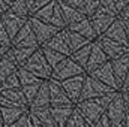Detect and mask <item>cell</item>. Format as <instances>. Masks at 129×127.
<instances>
[{
	"mask_svg": "<svg viewBox=\"0 0 129 127\" xmlns=\"http://www.w3.org/2000/svg\"><path fill=\"white\" fill-rule=\"evenodd\" d=\"M23 67H26L27 70H30L33 75H36L42 81L44 79H50L51 72H53V67L48 64V61H47V58H45L41 46L33 51V54L27 58V61L23 64Z\"/></svg>",
	"mask_w": 129,
	"mask_h": 127,
	"instance_id": "6da1fadb",
	"label": "cell"
},
{
	"mask_svg": "<svg viewBox=\"0 0 129 127\" xmlns=\"http://www.w3.org/2000/svg\"><path fill=\"white\" fill-rule=\"evenodd\" d=\"M30 17H35L41 21H45L48 24H53L59 29H64V23L62 18V11L59 6L57 0H51L50 3H47L45 6H42L39 11H36L35 14H32Z\"/></svg>",
	"mask_w": 129,
	"mask_h": 127,
	"instance_id": "7a4b0ae2",
	"label": "cell"
},
{
	"mask_svg": "<svg viewBox=\"0 0 129 127\" xmlns=\"http://www.w3.org/2000/svg\"><path fill=\"white\" fill-rule=\"evenodd\" d=\"M75 106L78 108V111L83 114V117L86 118L89 127H93L95 121L98 117L105 111V108L102 106V103L98 100V97H92V99H84V100H78L75 103Z\"/></svg>",
	"mask_w": 129,
	"mask_h": 127,
	"instance_id": "3957f363",
	"label": "cell"
},
{
	"mask_svg": "<svg viewBox=\"0 0 129 127\" xmlns=\"http://www.w3.org/2000/svg\"><path fill=\"white\" fill-rule=\"evenodd\" d=\"M116 91L111 87H108L107 84L101 82L95 76H92L90 73H86L84 76V82H83V88H81V94L78 100H84V99H92V97H98L105 93H111Z\"/></svg>",
	"mask_w": 129,
	"mask_h": 127,
	"instance_id": "277c9868",
	"label": "cell"
},
{
	"mask_svg": "<svg viewBox=\"0 0 129 127\" xmlns=\"http://www.w3.org/2000/svg\"><path fill=\"white\" fill-rule=\"evenodd\" d=\"M105 112H107V115H108V118L111 121V127H120L123 118L126 117V108H125V102H123V93L120 90L114 93V97L108 103Z\"/></svg>",
	"mask_w": 129,
	"mask_h": 127,
	"instance_id": "5b68a950",
	"label": "cell"
},
{
	"mask_svg": "<svg viewBox=\"0 0 129 127\" xmlns=\"http://www.w3.org/2000/svg\"><path fill=\"white\" fill-rule=\"evenodd\" d=\"M80 73H86L84 67H81L75 60H72V58L68 55V57H64L59 64H56V66L53 67V72H51V76H50V78L57 79V81H62V79L75 76V75H80Z\"/></svg>",
	"mask_w": 129,
	"mask_h": 127,
	"instance_id": "8992f818",
	"label": "cell"
},
{
	"mask_svg": "<svg viewBox=\"0 0 129 127\" xmlns=\"http://www.w3.org/2000/svg\"><path fill=\"white\" fill-rule=\"evenodd\" d=\"M27 21H29L30 26H32L33 33H35V36H36V39H38L39 46L45 45L56 33L60 30L59 27H56V26H53V24H48V23H45V21H41V20H38V18H35V17H29Z\"/></svg>",
	"mask_w": 129,
	"mask_h": 127,
	"instance_id": "52a82bcc",
	"label": "cell"
},
{
	"mask_svg": "<svg viewBox=\"0 0 129 127\" xmlns=\"http://www.w3.org/2000/svg\"><path fill=\"white\" fill-rule=\"evenodd\" d=\"M84 76H86V73H80V75H75V76H71V78H66V79L59 81V84L62 85L63 91L71 99V102L74 105L80 99L81 88H83V82H84Z\"/></svg>",
	"mask_w": 129,
	"mask_h": 127,
	"instance_id": "ba28073f",
	"label": "cell"
},
{
	"mask_svg": "<svg viewBox=\"0 0 129 127\" xmlns=\"http://www.w3.org/2000/svg\"><path fill=\"white\" fill-rule=\"evenodd\" d=\"M96 42L101 45V48L104 49V52L107 54L108 60H113V58H117L119 55L125 54L129 51V45H123L120 42H116L104 34H99L96 37Z\"/></svg>",
	"mask_w": 129,
	"mask_h": 127,
	"instance_id": "9c48e42d",
	"label": "cell"
},
{
	"mask_svg": "<svg viewBox=\"0 0 129 127\" xmlns=\"http://www.w3.org/2000/svg\"><path fill=\"white\" fill-rule=\"evenodd\" d=\"M27 18H29V17H21V15L12 14V12H9V11H5V12L0 14V21H2V24L5 26V29H6V32H8V36L11 37V40H12V37L17 34V32L27 23Z\"/></svg>",
	"mask_w": 129,
	"mask_h": 127,
	"instance_id": "30bf717a",
	"label": "cell"
},
{
	"mask_svg": "<svg viewBox=\"0 0 129 127\" xmlns=\"http://www.w3.org/2000/svg\"><path fill=\"white\" fill-rule=\"evenodd\" d=\"M29 112H30L32 127H56L50 106L29 108Z\"/></svg>",
	"mask_w": 129,
	"mask_h": 127,
	"instance_id": "8fae6325",
	"label": "cell"
},
{
	"mask_svg": "<svg viewBox=\"0 0 129 127\" xmlns=\"http://www.w3.org/2000/svg\"><path fill=\"white\" fill-rule=\"evenodd\" d=\"M90 75L95 76L96 79H99L101 82L107 84L108 87H111L113 90H116V91L120 90V85H119V82H117V79L114 76V72H113V67H111V61L110 60H107L104 64H101L98 69H95L93 72H90Z\"/></svg>",
	"mask_w": 129,
	"mask_h": 127,
	"instance_id": "7c38bea8",
	"label": "cell"
},
{
	"mask_svg": "<svg viewBox=\"0 0 129 127\" xmlns=\"http://www.w3.org/2000/svg\"><path fill=\"white\" fill-rule=\"evenodd\" d=\"M29 20V18H27ZM11 45L12 46H39L38 43V39L33 33V29L30 26V23L27 21L18 32L17 34L12 37L11 40Z\"/></svg>",
	"mask_w": 129,
	"mask_h": 127,
	"instance_id": "4fadbf2b",
	"label": "cell"
},
{
	"mask_svg": "<svg viewBox=\"0 0 129 127\" xmlns=\"http://www.w3.org/2000/svg\"><path fill=\"white\" fill-rule=\"evenodd\" d=\"M48 91H50V106H64V105H74L71 99L66 96L62 85L57 79L50 78L48 79Z\"/></svg>",
	"mask_w": 129,
	"mask_h": 127,
	"instance_id": "5bb4252c",
	"label": "cell"
},
{
	"mask_svg": "<svg viewBox=\"0 0 129 127\" xmlns=\"http://www.w3.org/2000/svg\"><path fill=\"white\" fill-rule=\"evenodd\" d=\"M42 46H47V48H51V49H56L59 52H62L64 55H71V45H69V39H68V32H66V27L60 29L59 32L56 33L45 45Z\"/></svg>",
	"mask_w": 129,
	"mask_h": 127,
	"instance_id": "9a60e30c",
	"label": "cell"
},
{
	"mask_svg": "<svg viewBox=\"0 0 129 127\" xmlns=\"http://www.w3.org/2000/svg\"><path fill=\"white\" fill-rule=\"evenodd\" d=\"M116 18H117L116 15L107 14V12L99 11V9H95V12L92 15H89V20H90V23H92V26H93V29H95V32H96L98 36L105 32Z\"/></svg>",
	"mask_w": 129,
	"mask_h": 127,
	"instance_id": "2e32d148",
	"label": "cell"
},
{
	"mask_svg": "<svg viewBox=\"0 0 129 127\" xmlns=\"http://www.w3.org/2000/svg\"><path fill=\"white\" fill-rule=\"evenodd\" d=\"M107 60H108L107 54L104 52V49L101 48V45L98 43L96 39H95V40H93V43H92V49H90V54H89L87 64H86V67H84L86 73L93 72L95 69H98L101 64H104Z\"/></svg>",
	"mask_w": 129,
	"mask_h": 127,
	"instance_id": "e0dca14e",
	"label": "cell"
},
{
	"mask_svg": "<svg viewBox=\"0 0 129 127\" xmlns=\"http://www.w3.org/2000/svg\"><path fill=\"white\" fill-rule=\"evenodd\" d=\"M110 61H111L114 76H116V79H117V82H119V85L122 88V82H123V79H125V76L128 73V69H129V51L122 54V55H119L117 58L110 60Z\"/></svg>",
	"mask_w": 129,
	"mask_h": 127,
	"instance_id": "ac0fdd59",
	"label": "cell"
},
{
	"mask_svg": "<svg viewBox=\"0 0 129 127\" xmlns=\"http://www.w3.org/2000/svg\"><path fill=\"white\" fill-rule=\"evenodd\" d=\"M59 2V6H60V11H62V18H63L64 27H68L69 24H74L80 20H83L86 15L83 11H80L78 8H74L68 3H64L63 0H57Z\"/></svg>",
	"mask_w": 129,
	"mask_h": 127,
	"instance_id": "d6986e66",
	"label": "cell"
},
{
	"mask_svg": "<svg viewBox=\"0 0 129 127\" xmlns=\"http://www.w3.org/2000/svg\"><path fill=\"white\" fill-rule=\"evenodd\" d=\"M102 34L107 36V37H110V39H113V40H116V42H120V43H123V45H129L126 32H125L123 24H122V21H120L119 17L110 24V27L102 33Z\"/></svg>",
	"mask_w": 129,
	"mask_h": 127,
	"instance_id": "ffe728a7",
	"label": "cell"
},
{
	"mask_svg": "<svg viewBox=\"0 0 129 127\" xmlns=\"http://www.w3.org/2000/svg\"><path fill=\"white\" fill-rule=\"evenodd\" d=\"M66 29L80 33L81 36L87 37L89 40H95L98 37V34L95 32V29H93V26H92V23H90V20H89V17H84L83 20H80V21H77L74 24H69Z\"/></svg>",
	"mask_w": 129,
	"mask_h": 127,
	"instance_id": "44dd1931",
	"label": "cell"
},
{
	"mask_svg": "<svg viewBox=\"0 0 129 127\" xmlns=\"http://www.w3.org/2000/svg\"><path fill=\"white\" fill-rule=\"evenodd\" d=\"M41 106H50V91H48V79H44L39 84V88L33 97L29 108H41Z\"/></svg>",
	"mask_w": 129,
	"mask_h": 127,
	"instance_id": "7402d4cb",
	"label": "cell"
},
{
	"mask_svg": "<svg viewBox=\"0 0 129 127\" xmlns=\"http://www.w3.org/2000/svg\"><path fill=\"white\" fill-rule=\"evenodd\" d=\"M0 96L6 100H9L14 106H23V108H29L27 100L23 94L21 88H6V90H0Z\"/></svg>",
	"mask_w": 129,
	"mask_h": 127,
	"instance_id": "603a6c76",
	"label": "cell"
},
{
	"mask_svg": "<svg viewBox=\"0 0 129 127\" xmlns=\"http://www.w3.org/2000/svg\"><path fill=\"white\" fill-rule=\"evenodd\" d=\"M12 46V45H11ZM17 63H15V60H14V55H12V52H11V48L2 55V58H0V82L8 76V75H11L12 72H15L17 70Z\"/></svg>",
	"mask_w": 129,
	"mask_h": 127,
	"instance_id": "cb8c5ba5",
	"label": "cell"
},
{
	"mask_svg": "<svg viewBox=\"0 0 129 127\" xmlns=\"http://www.w3.org/2000/svg\"><path fill=\"white\" fill-rule=\"evenodd\" d=\"M26 109H27V108H23V106H0L2 120H3V127H11V124H12Z\"/></svg>",
	"mask_w": 129,
	"mask_h": 127,
	"instance_id": "d4e9b609",
	"label": "cell"
},
{
	"mask_svg": "<svg viewBox=\"0 0 129 127\" xmlns=\"http://www.w3.org/2000/svg\"><path fill=\"white\" fill-rule=\"evenodd\" d=\"M51 108V115L56 123V127H64L66 120L69 118V114L74 108V105H64V106H50Z\"/></svg>",
	"mask_w": 129,
	"mask_h": 127,
	"instance_id": "484cf974",
	"label": "cell"
},
{
	"mask_svg": "<svg viewBox=\"0 0 129 127\" xmlns=\"http://www.w3.org/2000/svg\"><path fill=\"white\" fill-rule=\"evenodd\" d=\"M39 48V46H11V52L14 55V60L17 66H23V64L27 61V58L33 54V51Z\"/></svg>",
	"mask_w": 129,
	"mask_h": 127,
	"instance_id": "4316f807",
	"label": "cell"
},
{
	"mask_svg": "<svg viewBox=\"0 0 129 127\" xmlns=\"http://www.w3.org/2000/svg\"><path fill=\"white\" fill-rule=\"evenodd\" d=\"M92 43H93V40H92V42H89V43H86L84 46H81V48H78V49L72 51L69 57H71L72 60H75V61L80 64L81 67H86V64H87V60H89V54H90V49H92Z\"/></svg>",
	"mask_w": 129,
	"mask_h": 127,
	"instance_id": "83f0119b",
	"label": "cell"
},
{
	"mask_svg": "<svg viewBox=\"0 0 129 127\" xmlns=\"http://www.w3.org/2000/svg\"><path fill=\"white\" fill-rule=\"evenodd\" d=\"M64 127H89L86 118L83 117V114L78 111V108L75 105H74V108H72V111L69 114V118L66 120Z\"/></svg>",
	"mask_w": 129,
	"mask_h": 127,
	"instance_id": "f1b7e54d",
	"label": "cell"
},
{
	"mask_svg": "<svg viewBox=\"0 0 129 127\" xmlns=\"http://www.w3.org/2000/svg\"><path fill=\"white\" fill-rule=\"evenodd\" d=\"M17 75H18V79H20V87L21 85H27V84H38V82L42 81L41 78H38L36 75H33L30 70H27L23 66L17 67Z\"/></svg>",
	"mask_w": 129,
	"mask_h": 127,
	"instance_id": "f546056e",
	"label": "cell"
},
{
	"mask_svg": "<svg viewBox=\"0 0 129 127\" xmlns=\"http://www.w3.org/2000/svg\"><path fill=\"white\" fill-rule=\"evenodd\" d=\"M66 32H68V39H69L71 51H75V49H78V48L84 46L86 43L92 42V40H89L87 37L81 36L80 33H77V32H72V30H69V29H66Z\"/></svg>",
	"mask_w": 129,
	"mask_h": 127,
	"instance_id": "4dcf8cb0",
	"label": "cell"
},
{
	"mask_svg": "<svg viewBox=\"0 0 129 127\" xmlns=\"http://www.w3.org/2000/svg\"><path fill=\"white\" fill-rule=\"evenodd\" d=\"M41 48H42V52H44L47 61H48V64H50L51 67H54L56 64L60 63L64 57H68V55H64V54L56 51V49H51V48H47V46H41Z\"/></svg>",
	"mask_w": 129,
	"mask_h": 127,
	"instance_id": "1f68e13d",
	"label": "cell"
},
{
	"mask_svg": "<svg viewBox=\"0 0 129 127\" xmlns=\"http://www.w3.org/2000/svg\"><path fill=\"white\" fill-rule=\"evenodd\" d=\"M8 11L21 17H29V5L26 3V0H12Z\"/></svg>",
	"mask_w": 129,
	"mask_h": 127,
	"instance_id": "d6a6232c",
	"label": "cell"
},
{
	"mask_svg": "<svg viewBox=\"0 0 129 127\" xmlns=\"http://www.w3.org/2000/svg\"><path fill=\"white\" fill-rule=\"evenodd\" d=\"M20 87V79L17 75V70L12 72L11 75H8L2 82H0V90H6V88H18Z\"/></svg>",
	"mask_w": 129,
	"mask_h": 127,
	"instance_id": "836d02e7",
	"label": "cell"
},
{
	"mask_svg": "<svg viewBox=\"0 0 129 127\" xmlns=\"http://www.w3.org/2000/svg\"><path fill=\"white\" fill-rule=\"evenodd\" d=\"M41 82H42V81H41ZM41 82H38V84H27V85H21V87H20L21 91H23V94H24V97H26V100H27V105L32 103L33 97L36 94V91H38Z\"/></svg>",
	"mask_w": 129,
	"mask_h": 127,
	"instance_id": "e575fe53",
	"label": "cell"
},
{
	"mask_svg": "<svg viewBox=\"0 0 129 127\" xmlns=\"http://www.w3.org/2000/svg\"><path fill=\"white\" fill-rule=\"evenodd\" d=\"M11 127H32V120H30V112H29V108L11 124Z\"/></svg>",
	"mask_w": 129,
	"mask_h": 127,
	"instance_id": "d590c367",
	"label": "cell"
},
{
	"mask_svg": "<svg viewBox=\"0 0 129 127\" xmlns=\"http://www.w3.org/2000/svg\"><path fill=\"white\" fill-rule=\"evenodd\" d=\"M99 5V0H84V6H83V12L86 17L92 15L95 12V9L98 8Z\"/></svg>",
	"mask_w": 129,
	"mask_h": 127,
	"instance_id": "8d00e7d4",
	"label": "cell"
},
{
	"mask_svg": "<svg viewBox=\"0 0 129 127\" xmlns=\"http://www.w3.org/2000/svg\"><path fill=\"white\" fill-rule=\"evenodd\" d=\"M93 127H111V121H110V118H108V115H107L105 111L98 117V120L95 121Z\"/></svg>",
	"mask_w": 129,
	"mask_h": 127,
	"instance_id": "74e56055",
	"label": "cell"
},
{
	"mask_svg": "<svg viewBox=\"0 0 129 127\" xmlns=\"http://www.w3.org/2000/svg\"><path fill=\"white\" fill-rule=\"evenodd\" d=\"M51 0H33V3L30 5V8H29V17L32 15V14H35L36 11H39L42 6H45L47 3H50Z\"/></svg>",
	"mask_w": 129,
	"mask_h": 127,
	"instance_id": "f35d334b",
	"label": "cell"
},
{
	"mask_svg": "<svg viewBox=\"0 0 129 127\" xmlns=\"http://www.w3.org/2000/svg\"><path fill=\"white\" fill-rule=\"evenodd\" d=\"M0 42H5V43H11V37L8 36V32H6L5 26L2 24V21H0Z\"/></svg>",
	"mask_w": 129,
	"mask_h": 127,
	"instance_id": "ab89813d",
	"label": "cell"
},
{
	"mask_svg": "<svg viewBox=\"0 0 129 127\" xmlns=\"http://www.w3.org/2000/svg\"><path fill=\"white\" fill-rule=\"evenodd\" d=\"M64 3L74 6V8H78L80 11H83V6H84V0H63Z\"/></svg>",
	"mask_w": 129,
	"mask_h": 127,
	"instance_id": "60d3db41",
	"label": "cell"
},
{
	"mask_svg": "<svg viewBox=\"0 0 129 127\" xmlns=\"http://www.w3.org/2000/svg\"><path fill=\"white\" fill-rule=\"evenodd\" d=\"M113 2H114V6L117 9V14H120L123 11V8L128 5V0H113Z\"/></svg>",
	"mask_w": 129,
	"mask_h": 127,
	"instance_id": "b9f144b4",
	"label": "cell"
},
{
	"mask_svg": "<svg viewBox=\"0 0 129 127\" xmlns=\"http://www.w3.org/2000/svg\"><path fill=\"white\" fill-rule=\"evenodd\" d=\"M120 18V17H119ZM120 21H122V24H123V29H125V32H126V36H128V40H129V18H120Z\"/></svg>",
	"mask_w": 129,
	"mask_h": 127,
	"instance_id": "7bdbcfd3",
	"label": "cell"
},
{
	"mask_svg": "<svg viewBox=\"0 0 129 127\" xmlns=\"http://www.w3.org/2000/svg\"><path fill=\"white\" fill-rule=\"evenodd\" d=\"M11 48V43H5V42H0V57Z\"/></svg>",
	"mask_w": 129,
	"mask_h": 127,
	"instance_id": "ee69618b",
	"label": "cell"
},
{
	"mask_svg": "<svg viewBox=\"0 0 129 127\" xmlns=\"http://www.w3.org/2000/svg\"><path fill=\"white\" fill-rule=\"evenodd\" d=\"M123 102H125V108H126V114L129 115V96L123 93Z\"/></svg>",
	"mask_w": 129,
	"mask_h": 127,
	"instance_id": "f6af8a7d",
	"label": "cell"
},
{
	"mask_svg": "<svg viewBox=\"0 0 129 127\" xmlns=\"http://www.w3.org/2000/svg\"><path fill=\"white\" fill-rule=\"evenodd\" d=\"M8 8H9V5H8L5 0H0V14L5 12V11H8Z\"/></svg>",
	"mask_w": 129,
	"mask_h": 127,
	"instance_id": "bcb514c9",
	"label": "cell"
},
{
	"mask_svg": "<svg viewBox=\"0 0 129 127\" xmlns=\"http://www.w3.org/2000/svg\"><path fill=\"white\" fill-rule=\"evenodd\" d=\"M129 85V69H128V73H126V76H125V79H123V82H122V88L123 87H128ZM120 88V90H122Z\"/></svg>",
	"mask_w": 129,
	"mask_h": 127,
	"instance_id": "7dc6e473",
	"label": "cell"
},
{
	"mask_svg": "<svg viewBox=\"0 0 129 127\" xmlns=\"http://www.w3.org/2000/svg\"><path fill=\"white\" fill-rule=\"evenodd\" d=\"M120 127H129V115H128V114H126V117L123 118V121H122Z\"/></svg>",
	"mask_w": 129,
	"mask_h": 127,
	"instance_id": "c3c4849f",
	"label": "cell"
},
{
	"mask_svg": "<svg viewBox=\"0 0 129 127\" xmlns=\"http://www.w3.org/2000/svg\"><path fill=\"white\" fill-rule=\"evenodd\" d=\"M120 91H122V93H125V94H128V96H129V85H128V87H123V88H122Z\"/></svg>",
	"mask_w": 129,
	"mask_h": 127,
	"instance_id": "681fc988",
	"label": "cell"
},
{
	"mask_svg": "<svg viewBox=\"0 0 129 127\" xmlns=\"http://www.w3.org/2000/svg\"><path fill=\"white\" fill-rule=\"evenodd\" d=\"M26 3H27V5H29V8H30V5L33 3V0H26Z\"/></svg>",
	"mask_w": 129,
	"mask_h": 127,
	"instance_id": "f907efd6",
	"label": "cell"
},
{
	"mask_svg": "<svg viewBox=\"0 0 129 127\" xmlns=\"http://www.w3.org/2000/svg\"><path fill=\"white\" fill-rule=\"evenodd\" d=\"M0 127H3V120H2V112H0Z\"/></svg>",
	"mask_w": 129,
	"mask_h": 127,
	"instance_id": "816d5d0a",
	"label": "cell"
},
{
	"mask_svg": "<svg viewBox=\"0 0 129 127\" xmlns=\"http://www.w3.org/2000/svg\"><path fill=\"white\" fill-rule=\"evenodd\" d=\"M5 2H6L8 5H11V2H12V0H5Z\"/></svg>",
	"mask_w": 129,
	"mask_h": 127,
	"instance_id": "f5cc1de1",
	"label": "cell"
},
{
	"mask_svg": "<svg viewBox=\"0 0 129 127\" xmlns=\"http://www.w3.org/2000/svg\"><path fill=\"white\" fill-rule=\"evenodd\" d=\"M128 8H129V0H128Z\"/></svg>",
	"mask_w": 129,
	"mask_h": 127,
	"instance_id": "db71d44e",
	"label": "cell"
}]
</instances>
